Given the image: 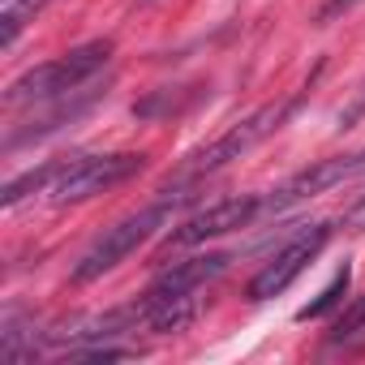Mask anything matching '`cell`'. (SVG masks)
<instances>
[{"instance_id":"7a4b0ae2","label":"cell","mask_w":365,"mask_h":365,"mask_svg":"<svg viewBox=\"0 0 365 365\" xmlns=\"http://www.w3.org/2000/svg\"><path fill=\"white\" fill-rule=\"evenodd\" d=\"M305 99H309V86H301V91L288 95V99H275V103H262V108L245 112V116L232 120L224 133H215L211 142H202L198 150H190L185 159H180L176 172L168 176V185H198V180L224 172L228 163H237L241 155H250L254 146H262L267 138H275V133L305 108Z\"/></svg>"},{"instance_id":"9c48e42d","label":"cell","mask_w":365,"mask_h":365,"mask_svg":"<svg viewBox=\"0 0 365 365\" xmlns=\"http://www.w3.org/2000/svg\"><path fill=\"white\" fill-rule=\"evenodd\" d=\"M228 262H232L228 250H211V254H194V258L168 262V267L146 284V297H194V292H202L207 284H215V279L228 271Z\"/></svg>"},{"instance_id":"ba28073f","label":"cell","mask_w":365,"mask_h":365,"mask_svg":"<svg viewBox=\"0 0 365 365\" xmlns=\"http://www.w3.org/2000/svg\"><path fill=\"white\" fill-rule=\"evenodd\" d=\"M108 99V82H86V86H78V91H69V95H61V99H48V103H35V116L26 120V125H14L9 133H5V155H14L18 146H26V142H43V138H52V133H61V129H69V125H78L86 112H95L99 103Z\"/></svg>"},{"instance_id":"e0dca14e","label":"cell","mask_w":365,"mask_h":365,"mask_svg":"<svg viewBox=\"0 0 365 365\" xmlns=\"http://www.w3.org/2000/svg\"><path fill=\"white\" fill-rule=\"evenodd\" d=\"M339 224H344L348 232H365V198H361V202H352V207L344 211V220H339Z\"/></svg>"},{"instance_id":"5bb4252c","label":"cell","mask_w":365,"mask_h":365,"mask_svg":"<svg viewBox=\"0 0 365 365\" xmlns=\"http://www.w3.org/2000/svg\"><path fill=\"white\" fill-rule=\"evenodd\" d=\"M356 331H365V292L352 297V301L339 309V318L331 322V339L339 344V339H348V335H356Z\"/></svg>"},{"instance_id":"52a82bcc","label":"cell","mask_w":365,"mask_h":365,"mask_svg":"<svg viewBox=\"0 0 365 365\" xmlns=\"http://www.w3.org/2000/svg\"><path fill=\"white\" fill-rule=\"evenodd\" d=\"M361 176H365V146L331 155V159H314L309 168L284 176L275 190H267V215H284V211H292V207L344 185V180H361Z\"/></svg>"},{"instance_id":"9a60e30c","label":"cell","mask_w":365,"mask_h":365,"mask_svg":"<svg viewBox=\"0 0 365 365\" xmlns=\"http://www.w3.org/2000/svg\"><path fill=\"white\" fill-rule=\"evenodd\" d=\"M361 120H365V82H361V86L352 91V99L339 108V120H335V125H339V129H352V125H361Z\"/></svg>"},{"instance_id":"4fadbf2b","label":"cell","mask_w":365,"mask_h":365,"mask_svg":"<svg viewBox=\"0 0 365 365\" xmlns=\"http://www.w3.org/2000/svg\"><path fill=\"white\" fill-rule=\"evenodd\" d=\"M43 5H52V0H0V43H14L18 39V31L43 9Z\"/></svg>"},{"instance_id":"7c38bea8","label":"cell","mask_w":365,"mask_h":365,"mask_svg":"<svg viewBox=\"0 0 365 365\" xmlns=\"http://www.w3.org/2000/svg\"><path fill=\"white\" fill-rule=\"evenodd\" d=\"M348 292H352V262H344V267L331 275V284H327L309 305H301V309H297V322H318V318H327V314L344 309Z\"/></svg>"},{"instance_id":"8992f818","label":"cell","mask_w":365,"mask_h":365,"mask_svg":"<svg viewBox=\"0 0 365 365\" xmlns=\"http://www.w3.org/2000/svg\"><path fill=\"white\" fill-rule=\"evenodd\" d=\"M267 215V194H237V198H220L211 207H202L198 215L180 220L168 237H163V254H176V250H198L207 241H220L228 232H241L250 228L254 220Z\"/></svg>"},{"instance_id":"2e32d148","label":"cell","mask_w":365,"mask_h":365,"mask_svg":"<svg viewBox=\"0 0 365 365\" xmlns=\"http://www.w3.org/2000/svg\"><path fill=\"white\" fill-rule=\"evenodd\" d=\"M352 5H361V0H322V5L314 9V26H331V22L344 18Z\"/></svg>"},{"instance_id":"277c9868","label":"cell","mask_w":365,"mask_h":365,"mask_svg":"<svg viewBox=\"0 0 365 365\" xmlns=\"http://www.w3.org/2000/svg\"><path fill=\"white\" fill-rule=\"evenodd\" d=\"M150 155L146 150H103V155H69L56 185L48 190L52 207H78L91 202L108 190H120L125 180H133L138 172H146Z\"/></svg>"},{"instance_id":"30bf717a","label":"cell","mask_w":365,"mask_h":365,"mask_svg":"<svg viewBox=\"0 0 365 365\" xmlns=\"http://www.w3.org/2000/svg\"><path fill=\"white\" fill-rule=\"evenodd\" d=\"M211 95V86L194 82V86H163V91H150L146 99L133 103V120H168V116H185L194 103H202Z\"/></svg>"},{"instance_id":"3957f363","label":"cell","mask_w":365,"mask_h":365,"mask_svg":"<svg viewBox=\"0 0 365 365\" xmlns=\"http://www.w3.org/2000/svg\"><path fill=\"white\" fill-rule=\"evenodd\" d=\"M112 52L116 43L112 39H86L69 52H61L56 61H43L35 69H26L22 78H14L5 86V108H31V103H48V99H61L86 82H95L108 65H112Z\"/></svg>"},{"instance_id":"6da1fadb","label":"cell","mask_w":365,"mask_h":365,"mask_svg":"<svg viewBox=\"0 0 365 365\" xmlns=\"http://www.w3.org/2000/svg\"><path fill=\"white\" fill-rule=\"evenodd\" d=\"M190 185H163L159 190V198L155 202H146V207H138V211H129L125 220H116V224H108L82 254H78V262H73V271H69V279L73 284H95V279H103L108 271H116L125 258H133L155 232H163L180 211L190 207Z\"/></svg>"},{"instance_id":"5b68a950","label":"cell","mask_w":365,"mask_h":365,"mask_svg":"<svg viewBox=\"0 0 365 365\" xmlns=\"http://www.w3.org/2000/svg\"><path fill=\"white\" fill-rule=\"evenodd\" d=\"M331 224L327 220H314V224H305V228H297L258 271H254V279L245 284V297L250 301H271V297H279V292H288L305 271H309V262L327 250V241H331Z\"/></svg>"},{"instance_id":"8fae6325","label":"cell","mask_w":365,"mask_h":365,"mask_svg":"<svg viewBox=\"0 0 365 365\" xmlns=\"http://www.w3.org/2000/svg\"><path fill=\"white\" fill-rule=\"evenodd\" d=\"M61 168H65V159H48V163H39V168H31V172H22V176H14L5 190H0V207L5 211H14L22 198H35V194H48L52 185H56V176H61Z\"/></svg>"}]
</instances>
